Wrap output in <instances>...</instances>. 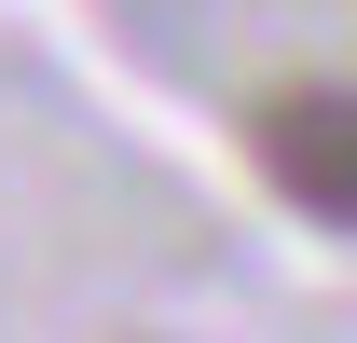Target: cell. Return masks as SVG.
<instances>
[{"label":"cell","mask_w":357,"mask_h":343,"mask_svg":"<svg viewBox=\"0 0 357 343\" xmlns=\"http://www.w3.org/2000/svg\"><path fill=\"white\" fill-rule=\"evenodd\" d=\"M248 151H261L275 206H303L316 234H357V96L344 83H275L248 110Z\"/></svg>","instance_id":"6da1fadb"}]
</instances>
